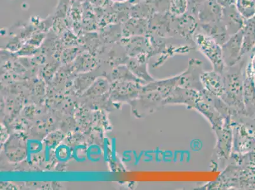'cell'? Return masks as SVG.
<instances>
[{
  "label": "cell",
  "instance_id": "4",
  "mask_svg": "<svg viewBox=\"0 0 255 190\" xmlns=\"http://www.w3.org/2000/svg\"><path fill=\"white\" fill-rule=\"evenodd\" d=\"M111 1H113V3H124L128 0H111Z\"/></svg>",
  "mask_w": 255,
  "mask_h": 190
},
{
  "label": "cell",
  "instance_id": "2",
  "mask_svg": "<svg viewBox=\"0 0 255 190\" xmlns=\"http://www.w3.org/2000/svg\"><path fill=\"white\" fill-rule=\"evenodd\" d=\"M237 6L241 15L248 19L255 16V0H238Z\"/></svg>",
  "mask_w": 255,
  "mask_h": 190
},
{
  "label": "cell",
  "instance_id": "6",
  "mask_svg": "<svg viewBox=\"0 0 255 190\" xmlns=\"http://www.w3.org/2000/svg\"><path fill=\"white\" fill-rule=\"evenodd\" d=\"M253 52H255V47L254 48V51H253Z\"/></svg>",
  "mask_w": 255,
  "mask_h": 190
},
{
  "label": "cell",
  "instance_id": "3",
  "mask_svg": "<svg viewBox=\"0 0 255 190\" xmlns=\"http://www.w3.org/2000/svg\"><path fill=\"white\" fill-rule=\"evenodd\" d=\"M254 53V56L252 57V62H250L249 67L250 69L252 71L253 73L255 74V52Z\"/></svg>",
  "mask_w": 255,
  "mask_h": 190
},
{
  "label": "cell",
  "instance_id": "1",
  "mask_svg": "<svg viewBox=\"0 0 255 190\" xmlns=\"http://www.w3.org/2000/svg\"><path fill=\"white\" fill-rule=\"evenodd\" d=\"M255 73L250 67L247 69V77L245 84V104L250 115H255Z\"/></svg>",
  "mask_w": 255,
  "mask_h": 190
},
{
  "label": "cell",
  "instance_id": "5",
  "mask_svg": "<svg viewBox=\"0 0 255 190\" xmlns=\"http://www.w3.org/2000/svg\"><path fill=\"white\" fill-rule=\"evenodd\" d=\"M71 1H73L74 3H83V2H85L87 1V0H71Z\"/></svg>",
  "mask_w": 255,
  "mask_h": 190
}]
</instances>
